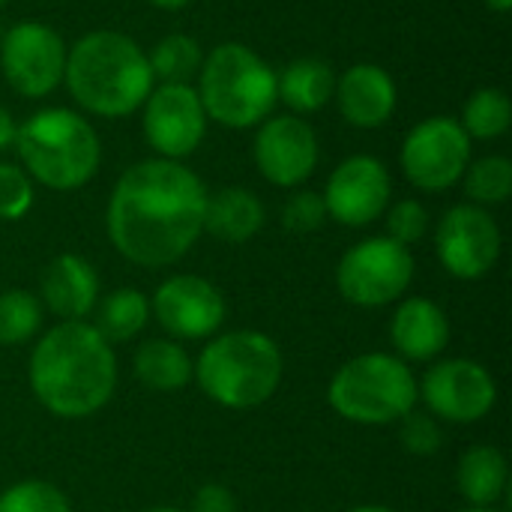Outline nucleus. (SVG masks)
<instances>
[{"instance_id":"1","label":"nucleus","mask_w":512,"mask_h":512,"mask_svg":"<svg viewBox=\"0 0 512 512\" xmlns=\"http://www.w3.org/2000/svg\"><path fill=\"white\" fill-rule=\"evenodd\" d=\"M207 189L174 159H141L111 189L105 225L114 249L138 267L180 261L204 231Z\"/></svg>"},{"instance_id":"2","label":"nucleus","mask_w":512,"mask_h":512,"mask_svg":"<svg viewBox=\"0 0 512 512\" xmlns=\"http://www.w3.org/2000/svg\"><path fill=\"white\" fill-rule=\"evenodd\" d=\"M30 387L54 417L78 420L96 414L117 387L111 342L87 321L57 324L33 348Z\"/></svg>"},{"instance_id":"3","label":"nucleus","mask_w":512,"mask_h":512,"mask_svg":"<svg viewBox=\"0 0 512 512\" xmlns=\"http://www.w3.org/2000/svg\"><path fill=\"white\" fill-rule=\"evenodd\" d=\"M63 84L72 102L96 117H129L153 90L147 51L120 30H90L66 51Z\"/></svg>"},{"instance_id":"4","label":"nucleus","mask_w":512,"mask_h":512,"mask_svg":"<svg viewBox=\"0 0 512 512\" xmlns=\"http://www.w3.org/2000/svg\"><path fill=\"white\" fill-rule=\"evenodd\" d=\"M15 153L33 183L72 192L90 183L102 162V144L87 117L72 108H39L15 132Z\"/></svg>"},{"instance_id":"5","label":"nucleus","mask_w":512,"mask_h":512,"mask_svg":"<svg viewBox=\"0 0 512 512\" xmlns=\"http://www.w3.org/2000/svg\"><path fill=\"white\" fill-rule=\"evenodd\" d=\"M195 90L207 120L225 129L261 126L279 102L273 66L243 42H222L204 54Z\"/></svg>"},{"instance_id":"6","label":"nucleus","mask_w":512,"mask_h":512,"mask_svg":"<svg viewBox=\"0 0 512 512\" xmlns=\"http://www.w3.org/2000/svg\"><path fill=\"white\" fill-rule=\"evenodd\" d=\"M201 390L222 408L264 405L282 381L279 345L258 330H234L213 339L192 366Z\"/></svg>"},{"instance_id":"7","label":"nucleus","mask_w":512,"mask_h":512,"mask_svg":"<svg viewBox=\"0 0 512 512\" xmlns=\"http://www.w3.org/2000/svg\"><path fill=\"white\" fill-rule=\"evenodd\" d=\"M417 378L393 354H360L330 381V408L360 426H387L408 417L417 405Z\"/></svg>"},{"instance_id":"8","label":"nucleus","mask_w":512,"mask_h":512,"mask_svg":"<svg viewBox=\"0 0 512 512\" xmlns=\"http://www.w3.org/2000/svg\"><path fill=\"white\" fill-rule=\"evenodd\" d=\"M414 279V255L390 237H369L351 246L336 267L339 294L363 309L396 303Z\"/></svg>"},{"instance_id":"9","label":"nucleus","mask_w":512,"mask_h":512,"mask_svg":"<svg viewBox=\"0 0 512 512\" xmlns=\"http://www.w3.org/2000/svg\"><path fill=\"white\" fill-rule=\"evenodd\" d=\"M69 45L45 21L24 18L3 33L0 72L24 99H45L63 84Z\"/></svg>"},{"instance_id":"10","label":"nucleus","mask_w":512,"mask_h":512,"mask_svg":"<svg viewBox=\"0 0 512 512\" xmlns=\"http://www.w3.org/2000/svg\"><path fill=\"white\" fill-rule=\"evenodd\" d=\"M405 177L423 192H447L471 165V138L456 117H426L402 141Z\"/></svg>"},{"instance_id":"11","label":"nucleus","mask_w":512,"mask_h":512,"mask_svg":"<svg viewBox=\"0 0 512 512\" xmlns=\"http://www.w3.org/2000/svg\"><path fill=\"white\" fill-rule=\"evenodd\" d=\"M207 114L192 84H156L141 105V129L159 159L192 156L207 135Z\"/></svg>"},{"instance_id":"12","label":"nucleus","mask_w":512,"mask_h":512,"mask_svg":"<svg viewBox=\"0 0 512 512\" xmlns=\"http://www.w3.org/2000/svg\"><path fill=\"white\" fill-rule=\"evenodd\" d=\"M435 249L450 276L483 279L501 258V228L486 207L456 204L438 222Z\"/></svg>"},{"instance_id":"13","label":"nucleus","mask_w":512,"mask_h":512,"mask_svg":"<svg viewBox=\"0 0 512 512\" xmlns=\"http://www.w3.org/2000/svg\"><path fill=\"white\" fill-rule=\"evenodd\" d=\"M252 156L267 183L297 189L315 174L321 147L312 123H306L303 117L270 114L255 132Z\"/></svg>"},{"instance_id":"14","label":"nucleus","mask_w":512,"mask_h":512,"mask_svg":"<svg viewBox=\"0 0 512 512\" xmlns=\"http://www.w3.org/2000/svg\"><path fill=\"white\" fill-rule=\"evenodd\" d=\"M390 195L393 180L387 165L378 156L354 153L333 168L321 198L330 219L348 228H363L384 216V210L390 207Z\"/></svg>"},{"instance_id":"15","label":"nucleus","mask_w":512,"mask_h":512,"mask_svg":"<svg viewBox=\"0 0 512 512\" xmlns=\"http://www.w3.org/2000/svg\"><path fill=\"white\" fill-rule=\"evenodd\" d=\"M429 411L447 423H477L498 402V384L486 366L474 360L435 363L420 387Z\"/></svg>"},{"instance_id":"16","label":"nucleus","mask_w":512,"mask_h":512,"mask_svg":"<svg viewBox=\"0 0 512 512\" xmlns=\"http://www.w3.org/2000/svg\"><path fill=\"white\" fill-rule=\"evenodd\" d=\"M156 321L177 339H204L225 321L222 291L201 276L183 273L165 279L150 303Z\"/></svg>"},{"instance_id":"17","label":"nucleus","mask_w":512,"mask_h":512,"mask_svg":"<svg viewBox=\"0 0 512 512\" xmlns=\"http://www.w3.org/2000/svg\"><path fill=\"white\" fill-rule=\"evenodd\" d=\"M333 99L345 123L357 129H378L396 114L399 90H396L393 75L384 66L354 63L342 75H336Z\"/></svg>"},{"instance_id":"18","label":"nucleus","mask_w":512,"mask_h":512,"mask_svg":"<svg viewBox=\"0 0 512 512\" xmlns=\"http://www.w3.org/2000/svg\"><path fill=\"white\" fill-rule=\"evenodd\" d=\"M99 297V276L81 255H57L42 276V300L63 321H81Z\"/></svg>"},{"instance_id":"19","label":"nucleus","mask_w":512,"mask_h":512,"mask_svg":"<svg viewBox=\"0 0 512 512\" xmlns=\"http://www.w3.org/2000/svg\"><path fill=\"white\" fill-rule=\"evenodd\" d=\"M393 345L408 360H435L450 342V321L429 297H408L399 303L390 324Z\"/></svg>"},{"instance_id":"20","label":"nucleus","mask_w":512,"mask_h":512,"mask_svg":"<svg viewBox=\"0 0 512 512\" xmlns=\"http://www.w3.org/2000/svg\"><path fill=\"white\" fill-rule=\"evenodd\" d=\"M264 228V204L255 192L243 186L219 189L207 195L204 207V231L222 243H246Z\"/></svg>"},{"instance_id":"21","label":"nucleus","mask_w":512,"mask_h":512,"mask_svg":"<svg viewBox=\"0 0 512 512\" xmlns=\"http://www.w3.org/2000/svg\"><path fill=\"white\" fill-rule=\"evenodd\" d=\"M276 93L294 114H315L333 102L336 72L327 60L300 57L291 60L282 72H276Z\"/></svg>"},{"instance_id":"22","label":"nucleus","mask_w":512,"mask_h":512,"mask_svg":"<svg viewBox=\"0 0 512 512\" xmlns=\"http://www.w3.org/2000/svg\"><path fill=\"white\" fill-rule=\"evenodd\" d=\"M507 480H510V468L498 447L480 444L459 459L456 483L462 498H468L474 507H492L504 495Z\"/></svg>"},{"instance_id":"23","label":"nucleus","mask_w":512,"mask_h":512,"mask_svg":"<svg viewBox=\"0 0 512 512\" xmlns=\"http://www.w3.org/2000/svg\"><path fill=\"white\" fill-rule=\"evenodd\" d=\"M135 375L147 390L174 393L192 381V360L171 339H147L135 351Z\"/></svg>"},{"instance_id":"24","label":"nucleus","mask_w":512,"mask_h":512,"mask_svg":"<svg viewBox=\"0 0 512 512\" xmlns=\"http://www.w3.org/2000/svg\"><path fill=\"white\" fill-rule=\"evenodd\" d=\"M147 63L153 72V81L159 84H192V78H198L201 72L204 51L195 36L168 33L153 45V51L147 54Z\"/></svg>"},{"instance_id":"25","label":"nucleus","mask_w":512,"mask_h":512,"mask_svg":"<svg viewBox=\"0 0 512 512\" xmlns=\"http://www.w3.org/2000/svg\"><path fill=\"white\" fill-rule=\"evenodd\" d=\"M462 129L474 141L504 138L512 126V102L501 87H477L462 108Z\"/></svg>"},{"instance_id":"26","label":"nucleus","mask_w":512,"mask_h":512,"mask_svg":"<svg viewBox=\"0 0 512 512\" xmlns=\"http://www.w3.org/2000/svg\"><path fill=\"white\" fill-rule=\"evenodd\" d=\"M147 318H150V300L138 288H117L102 300L93 327L108 342H126L147 327Z\"/></svg>"},{"instance_id":"27","label":"nucleus","mask_w":512,"mask_h":512,"mask_svg":"<svg viewBox=\"0 0 512 512\" xmlns=\"http://www.w3.org/2000/svg\"><path fill=\"white\" fill-rule=\"evenodd\" d=\"M465 195L477 207H492L504 204L512 195V162L507 156H483L468 165L465 177Z\"/></svg>"},{"instance_id":"28","label":"nucleus","mask_w":512,"mask_h":512,"mask_svg":"<svg viewBox=\"0 0 512 512\" xmlns=\"http://www.w3.org/2000/svg\"><path fill=\"white\" fill-rule=\"evenodd\" d=\"M42 327V306L30 291L12 288L0 294V345H21Z\"/></svg>"},{"instance_id":"29","label":"nucleus","mask_w":512,"mask_h":512,"mask_svg":"<svg viewBox=\"0 0 512 512\" xmlns=\"http://www.w3.org/2000/svg\"><path fill=\"white\" fill-rule=\"evenodd\" d=\"M0 512H69V501L51 483L24 480L0 495Z\"/></svg>"},{"instance_id":"30","label":"nucleus","mask_w":512,"mask_h":512,"mask_svg":"<svg viewBox=\"0 0 512 512\" xmlns=\"http://www.w3.org/2000/svg\"><path fill=\"white\" fill-rule=\"evenodd\" d=\"M33 180L21 165L0 162V219L18 222L33 207Z\"/></svg>"},{"instance_id":"31","label":"nucleus","mask_w":512,"mask_h":512,"mask_svg":"<svg viewBox=\"0 0 512 512\" xmlns=\"http://www.w3.org/2000/svg\"><path fill=\"white\" fill-rule=\"evenodd\" d=\"M384 213H387V237L396 240L399 246H414L429 231V213L417 198L396 201Z\"/></svg>"},{"instance_id":"32","label":"nucleus","mask_w":512,"mask_h":512,"mask_svg":"<svg viewBox=\"0 0 512 512\" xmlns=\"http://www.w3.org/2000/svg\"><path fill=\"white\" fill-rule=\"evenodd\" d=\"M327 222V207L318 192H294L282 207V225L294 234H312Z\"/></svg>"},{"instance_id":"33","label":"nucleus","mask_w":512,"mask_h":512,"mask_svg":"<svg viewBox=\"0 0 512 512\" xmlns=\"http://www.w3.org/2000/svg\"><path fill=\"white\" fill-rule=\"evenodd\" d=\"M399 438H402L405 450L414 453V456H432L441 447V441H444L435 417L414 414V411L408 417H402V435Z\"/></svg>"},{"instance_id":"34","label":"nucleus","mask_w":512,"mask_h":512,"mask_svg":"<svg viewBox=\"0 0 512 512\" xmlns=\"http://www.w3.org/2000/svg\"><path fill=\"white\" fill-rule=\"evenodd\" d=\"M189 512H237V501H234L231 489L210 483V486L195 492Z\"/></svg>"},{"instance_id":"35","label":"nucleus","mask_w":512,"mask_h":512,"mask_svg":"<svg viewBox=\"0 0 512 512\" xmlns=\"http://www.w3.org/2000/svg\"><path fill=\"white\" fill-rule=\"evenodd\" d=\"M15 132H18V123L12 117V111L0 105V153L15 144Z\"/></svg>"},{"instance_id":"36","label":"nucleus","mask_w":512,"mask_h":512,"mask_svg":"<svg viewBox=\"0 0 512 512\" xmlns=\"http://www.w3.org/2000/svg\"><path fill=\"white\" fill-rule=\"evenodd\" d=\"M156 9H165V12H180V9H186L192 0H150Z\"/></svg>"},{"instance_id":"37","label":"nucleus","mask_w":512,"mask_h":512,"mask_svg":"<svg viewBox=\"0 0 512 512\" xmlns=\"http://www.w3.org/2000/svg\"><path fill=\"white\" fill-rule=\"evenodd\" d=\"M486 6H489L495 15H507L512 9V0H486Z\"/></svg>"},{"instance_id":"38","label":"nucleus","mask_w":512,"mask_h":512,"mask_svg":"<svg viewBox=\"0 0 512 512\" xmlns=\"http://www.w3.org/2000/svg\"><path fill=\"white\" fill-rule=\"evenodd\" d=\"M351 512H396V510H390V507H381V504H366V507H354Z\"/></svg>"},{"instance_id":"39","label":"nucleus","mask_w":512,"mask_h":512,"mask_svg":"<svg viewBox=\"0 0 512 512\" xmlns=\"http://www.w3.org/2000/svg\"><path fill=\"white\" fill-rule=\"evenodd\" d=\"M465 512H498V510H492V507H471V510H465Z\"/></svg>"},{"instance_id":"40","label":"nucleus","mask_w":512,"mask_h":512,"mask_svg":"<svg viewBox=\"0 0 512 512\" xmlns=\"http://www.w3.org/2000/svg\"><path fill=\"white\" fill-rule=\"evenodd\" d=\"M150 512H180V510H174V507H156V510H150Z\"/></svg>"},{"instance_id":"41","label":"nucleus","mask_w":512,"mask_h":512,"mask_svg":"<svg viewBox=\"0 0 512 512\" xmlns=\"http://www.w3.org/2000/svg\"><path fill=\"white\" fill-rule=\"evenodd\" d=\"M6 3H9V0H0V9H3V6H6Z\"/></svg>"}]
</instances>
